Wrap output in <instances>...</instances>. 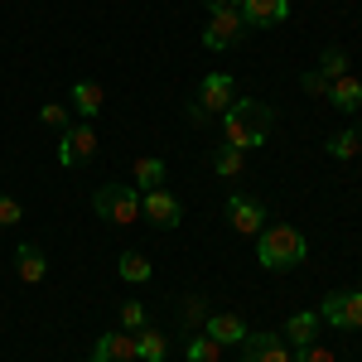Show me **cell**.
Listing matches in <instances>:
<instances>
[{
	"label": "cell",
	"instance_id": "obj_9",
	"mask_svg": "<svg viewBox=\"0 0 362 362\" xmlns=\"http://www.w3.org/2000/svg\"><path fill=\"white\" fill-rule=\"evenodd\" d=\"M242 362H295V353L276 334H247L242 338Z\"/></svg>",
	"mask_w": 362,
	"mask_h": 362
},
{
	"label": "cell",
	"instance_id": "obj_25",
	"mask_svg": "<svg viewBox=\"0 0 362 362\" xmlns=\"http://www.w3.org/2000/svg\"><path fill=\"white\" fill-rule=\"evenodd\" d=\"M208 314H213V309H208V300H203V295H189V300H184V324H189V329L208 324Z\"/></svg>",
	"mask_w": 362,
	"mask_h": 362
},
{
	"label": "cell",
	"instance_id": "obj_30",
	"mask_svg": "<svg viewBox=\"0 0 362 362\" xmlns=\"http://www.w3.org/2000/svg\"><path fill=\"white\" fill-rule=\"evenodd\" d=\"M295 362H334V348H324V343H309L295 353Z\"/></svg>",
	"mask_w": 362,
	"mask_h": 362
},
{
	"label": "cell",
	"instance_id": "obj_22",
	"mask_svg": "<svg viewBox=\"0 0 362 362\" xmlns=\"http://www.w3.org/2000/svg\"><path fill=\"white\" fill-rule=\"evenodd\" d=\"M213 169H218L223 179H237V174L247 169V155H242V150H232V145H223V150L213 155Z\"/></svg>",
	"mask_w": 362,
	"mask_h": 362
},
{
	"label": "cell",
	"instance_id": "obj_17",
	"mask_svg": "<svg viewBox=\"0 0 362 362\" xmlns=\"http://www.w3.org/2000/svg\"><path fill=\"white\" fill-rule=\"evenodd\" d=\"M15 271H20V280H25V285H39V280L49 276V261H44V251L39 247H20L15 251Z\"/></svg>",
	"mask_w": 362,
	"mask_h": 362
},
{
	"label": "cell",
	"instance_id": "obj_4",
	"mask_svg": "<svg viewBox=\"0 0 362 362\" xmlns=\"http://www.w3.org/2000/svg\"><path fill=\"white\" fill-rule=\"evenodd\" d=\"M92 155H97V131H92V121H68V126L58 131V165L78 169V165H87Z\"/></svg>",
	"mask_w": 362,
	"mask_h": 362
},
{
	"label": "cell",
	"instance_id": "obj_3",
	"mask_svg": "<svg viewBox=\"0 0 362 362\" xmlns=\"http://www.w3.org/2000/svg\"><path fill=\"white\" fill-rule=\"evenodd\" d=\"M92 208L116 227H131L140 223V189L136 184H102L97 194H92Z\"/></svg>",
	"mask_w": 362,
	"mask_h": 362
},
{
	"label": "cell",
	"instance_id": "obj_29",
	"mask_svg": "<svg viewBox=\"0 0 362 362\" xmlns=\"http://www.w3.org/2000/svg\"><path fill=\"white\" fill-rule=\"evenodd\" d=\"M39 121H44V126H58V131H63V126H68V107L49 102V107H39Z\"/></svg>",
	"mask_w": 362,
	"mask_h": 362
},
{
	"label": "cell",
	"instance_id": "obj_33",
	"mask_svg": "<svg viewBox=\"0 0 362 362\" xmlns=\"http://www.w3.org/2000/svg\"><path fill=\"white\" fill-rule=\"evenodd\" d=\"M358 140H362V131H358Z\"/></svg>",
	"mask_w": 362,
	"mask_h": 362
},
{
	"label": "cell",
	"instance_id": "obj_11",
	"mask_svg": "<svg viewBox=\"0 0 362 362\" xmlns=\"http://www.w3.org/2000/svg\"><path fill=\"white\" fill-rule=\"evenodd\" d=\"M237 97H232V78L227 73H208L203 83H198V107L213 116V112H227Z\"/></svg>",
	"mask_w": 362,
	"mask_h": 362
},
{
	"label": "cell",
	"instance_id": "obj_2",
	"mask_svg": "<svg viewBox=\"0 0 362 362\" xmlns=\"http://www.w3.org/2000/svg\"><path fill=\"white\" fill-rule=\"evenodd\" d=\"M256 256H261L266 271H295V266L309 256V237L300 232V227H290V223L261 227V232H256Z\"/></svg>",
	"mask_w": 362,
	"mask_h": 362
},
{
	"label": "cell",
	"instance_id": "obj_15",
	"mask_svg": "<svg viewBox=\"0 0 362 362\" xmlns=\"http://www.w3.org/2000/svg\"><path fill=\"white\" fill-rule=\"evenodd\" d=\"M319 324H324V319H319L314 309H300V314L285 319V334H280V338H285L290 348H309V343L319 338Z\"/></svg>",
	"mask_w": 362,
	"mask_h": 362
},
{
	"label": "cell",
	"instance_id": "obj_27",
	"mask_svg": "<svg viewBox=\"0 0 362 362\" xmlns=\"http://www.w3.org/2000/svg\"><path fill=\"white\" fill-rule=\"evenodd\" d=\"M121 324H126V334H140V329H145V309H140L136 300H126V305H121Z\"/></svg>",
	"mask_w": 362,
	"mask_h": 362
},
{
	"label": "cell",
	"instance_id": "obj_1",
	"mask_svg": "<svg viewBox=\"0 0 362 362\" xmlns=\"http://www.w3.org/2000/svg\"><path fill=\"white\" fill-rule=\"evenodd\" d=\"M271 126H276V107L256 102V97H237L232 107L223 112V136L232 150H261L271 140Z\"/></svg>",
	"mask_w": 362,
	"mask_h": 362
},
{
	"label": "cell",
	"instance_id": "obj_10",
	"mask_svg": "<svg viewBox=\"0 0 362 362\" xmlns=\"http://www.w3.org/2000/svg\"><path fill=\"white\" fill-rule=\"evenodd\" d=\"M237 15L247 20V29H271L290 15V0H242Z\"/></svg>",
	"mask_w": 362,
	"mask_h": 362
},
{
	"label": "cell",
	"instance_id": "obj_14",
	"mask_svg": "<svg viewBox=\"0 0 362 362\" xmlns=\"http://www.w3.org/2000/svg\"><path fill=\"white\" fill-rule=\"evenodd\" d=\"M203 334L218 338L223 348H242V338H247V324H242V314H208Z\"/></svg>",
	"mask_w": 362,
	"mask_h": 362
},
{
	"label": "cell",
	"instance_id": "obj_26",
	"mask_svg": "<svg viewBox=\"0 0 362 362\" xmlns=\"http://www.w3.org/2000/svg\"><path fill=\"white\" fill-rule=\"evenodd\" d=\"M25 223V203L10 194H0V227H20Z\"/></svg>",
	"mask_w": 362,
	"mask_h": 362
},
{
	"label": "cell",
	"instance_id": "obj_18",
	"mask_svg": "<svg viewBox=\"0 0 362 362\" xmlns=\"http://www.w3.org/2000/svg\"><path fill=\"white\" fill-rule=\"evenodd\" d=\"M131 179H136L140 194L160 189V184H165V160H160V155H140L136 165H131Z\"/></svg>",
	"mask_w": 362,
	"mask_h": 362
},
{
	"label": "cell",
	"instance_id": "obj_19",
	"mask_svg": "<svg viewBox=\"0 0 362 362\" xmlns=\"http://www.w3.org/2000/svg\"><path fill=\"white\" fill-rule=\"evenodd\" d=\"M116 276L126 280V285H145V280L155 276V266H150L140 251H121V256H116Z\"/></svg>",
	"mask_w": 362,
	"mask_h": 362
},
{
	"label": "cell",
	"instance_id": "obj_31",
	"mask_svg": "<svg viewBox=\"0 0 362 362\" xmlns=\"http://www.w3.org/2000/svg\"><path fill=\"white\" fill-rule=\"evenodd\" d=\"M189 121H194V126H208V121H213V116H208V112H203V107H198V97H194V102H189Z\"/></svg>",
	"mask_w": 362,
	"mask_h": 362
},
{
	"label": "cell",
	"instance_id": "obj_13",
	"mask_svg": "<svg viewBox=\"0 0 362 362\" xmlns=\"http://www.w3.org/2000/svg\"><path fill=\"white\" fill-rule=\"evenodd\" d=\"M92 362H136V334H102Z\"/></svg>",
	"mask_w": 362,
	"mask_h": 362
},
{
	"label": "cell",
	"instance_id": "obj_5",
	"mask_svg": "<svg viewBox=\"0 0 362 362\" xmlns=\"http://www.w3.org/2000/svg\"><path fill=\"white\" fill-rule=\"evenodd\" d=\"M319 319H324V324H334L338 334L362 329V290H334V295H324Z\"/></svg>",
	"mask_w": 362,
	"mask_h": 362
},
{
	"label": "cell",
	"instance_id": "obj_6",
	"mask_svg": "<svg viewBox=\"0 0 362 362\" xmlns=\"http://www.w3.org/2000/svg\"><path fill=\"white\" fill-rule=\"evenodd\" d=\"M242 34H247V20H242L237 10H213V15H208V29H203V49L223 54L232 44H242Z\"/></svg>",
	"mask_w": 362,
	"mask_h": 362
},
{
	"label": "cell",
	"instance_id": "obj_20",
	"mask_svg": "<svg viewBox=\"0 0 362 362\" xmlns=\"http://www.w3.org/2000/svg\"><path fill=\"white\" fill-rule=\"evenodd\" d=\"M165 353H169V343L145 324V329L136 334V362H165Z\"/></svg>",
	"mask_w": 362,
	"mask_h": 362
},
{
	"label": "cell",
	"instance_id": "obj_7",
	"mask_svg": "<svg viewBox=\"0 0 362 362\" xmlns=\"http://www.w3.org/2000/svg\"><path fill=\"white\" fill-rule=\"evenodd\" d=\"M140 218H150L155 227H179L184 223V203L169 194V189H150V194H140Z\"/></svg>",
	"mask_w": 362,
	"mask_h": 362
},
{
	"label": "cell",
	"instance_id": "obj_28",
	"mask_svg": "<svg viewBox=\"0 0 362 362\" xmlns=\"http://www.w3.org/2000/svg\"><path fill=\"white\" fill-rule=\"evenodd\" d=\"M300 87H305L309 97H329V78H324V73H319V68H309L305 78H300Z\"/></svg>",
	"mask_w": 362,
	"mask_h": 362
},
{
	"label": "cell",
	"instance_id": "obj_32",
	"mask_svg": "<svg viewBox=\"0 0 362 362\" xmlns=\"http://www.w3.org/2000/svg\"><path fill=\"white\" fill-rule=\"evenodd\" d=\"M203 5H208V15H213V10H237L242 0H203Z\"/></svg>",
	"mask_w": 362,
	"mask_h": 362
},
{
	"label": "cell",
	"instance_id": "obj_16",
	"mask_svg": "<svg viewBox=\"0 0 362 362\" xmlns=\"http://www.w3.org/2000/svg\"><path fill=\"white\" fill-rule=\"evenodd\" d=\"M329 102H334L338 112H358L362 107V83L358 78H353V73H343V78H334V83H329Z\"/></svg>",
	"mask_w": 362,
	"mask_h": 362
},
{
	"label": "cell",
	"instance_id": "obj_8",
	"mask_svg": "<svg viewBox=\"0 0 362 362\" xmlns=\"http://www.w3.org/2000/svg\"><path fill=\"white\" fill-rule=\"evenodd\" d=\"M227 223H232V232H242V237H256L266 227V208L247 194H232L227 198Z\"/></svg>",
	"mask_w": 362,
	"mask_h": 362
},
{
	"label": "cell",
	"instance_id": "obj_12",
	"mask_svg": "<svg viewBox=\"0 0 362 362\" xmlns=\"http://www.w3.org/2000/svg\"><path fill=\"white\" fill-rule=\"evenodd\" d=\"M68 102H73L78 121H92V116L102 112L107 92H102V83H92V78H78V83H73V92H68Z\"/></svg>",
	"mask_w": 362,
	"mask_h": 362
},
{
	"label": "cell",
	"instance_id": "obj_24",
	"mask_svg": "<svg viewBox=\"0 0 362 362\" xmlns=\"http://www.w3.org/2000/svg\"><path fill=\"white\" fill-rule=\"evenodd\" d=\"M319 73H324V78H329V83H334V78H343V73H348V49H324V58H319Z\"/></svg>",
	"mask_w": 362,
	"mask_h": 362
},
{
	"label": "cell",
	"instance_id": "obj_21",
	"mask_svg": "<svg viewBox=\"0 0 362 362\" xmlns=\"http://www.w3.org/2000/svg\"><path fill=\"white\" fill-rule=\"evenodd\" d=\"M184 358L189 362H223V343L208 334H194L189 343H184Z\"/></svg>",
	"mask_w": 362,
	"mask_h": 362
},
{
	"label": "cell",
	"instance_id": "obj_23",
	"mask_svg": "<svg viewBox=\"0 0 362 362\" xmlns=\"http://www.w3.org/2000/svg\"><path fill=\"white\" fill-rule=\"evenodd\" d=\"M334 160H353L362 150V140H358V131H338V136H329V145H324Z\"/></svg>",
	"mask_w": 362,
	"mask_h": 362
}]
</instances>
